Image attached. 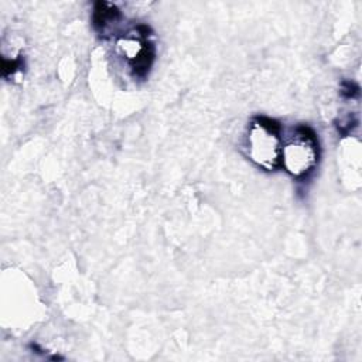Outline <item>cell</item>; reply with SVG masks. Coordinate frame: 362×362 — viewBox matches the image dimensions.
Instances as JSON below:
<instances>
[{"mask_svg":"<svg viewBox=\"0 0 362 362\" xmlns=\"http://www.w3.org/2000/svg\"><path fill=\"white\" fill-rule=\"evenodd\" d=\"M122 18L120 10L109 1H96L93 6L92 23L99 34H106Z\"/></svg>","mask_w":362,"mask_h":362,"instance_id":"obj_4","label":"cell"},{"mask_svg":"<svg viewBox=\"0 0 362 362\" xmlns=\"http://www.w3.org/2000/svg\"><path fill=\"white\" fill-rule=\"evenodd\" d=\"M318 160L320 143L317 133L308 124H297L291 136L283 141L280 168L300 180L315 168Z\"/></svg>","mask_w":362,"mask_h":362,"instance_id":"obj_2","label":"cell"},{"mask_svg":"<svg viewBox=\"0 0 362 362\" xmlns=\"http://www.w3.org/2000/svg\"><path fill=\"white\" fill-rule=\"evenodd\" d=\"M281 124L269 116H255L246 132L245 150L249 160L266 171H274L281 164Z\"/></svg>","mask_w":362,"mask_h":362,"instance_id":"obj_1","label":"cell"},{"mask_svg":"<svg viewBox=\"0 0 362 362\" xmlns=\"http://www.w3.org/2000/svg\"><path fill=\"white\" fill-rule=\"evenodd\" d=\"M341 92L344 96L346 98H354L359 93V88L354 83V82H349V81H345L342 83V88H341Z\"/></svg>","mask_w":362,"mask_h":362,"instance_id":"obj_6","label":"cell"},{"mask_svg":"<svg viewBox=\"0 0 362 362\" xmlns=\"http://www.w3.org/2000/svg\"><path fill=\"white\" fill-rule=\"evenodd\" d=\"M148 31L147 25H139L133 34L123 37L119 42L133 74L139 78H144L148 74L156 57V48L148 41Z\"/></svg>","mask_w":362,"mask_h":362,"instance_id":"obj_3","label":"cell"},{"mask_svg":"<svg viewBox=\"0 0 362 362\" xmlns=\"http://www.w3.org/2000/svg\"><path fill=\"white\" fill-rule=\"evenodd\" d=\"M21 68V58H16V59H6L3 58V65H1V71L4 76L13 75L14 72H17Z\"/></svg>","mask_w":362,"mask_h":362,"instance_id":"obj_5","label":"cell"}]
</instances>
